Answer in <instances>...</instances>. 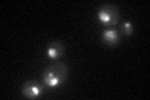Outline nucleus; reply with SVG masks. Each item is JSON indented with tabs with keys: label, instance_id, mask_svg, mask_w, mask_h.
<instances>
[{
	"label": "nucleus",
	"instance_id": "obj_3",
	"mask_svg": "<svg viewBox=\"0 0 150 100\" xmlns=\"http://www.w3.org/2000/svg\"><path fill=\"white\" fill-rule=\"evenodd\" d=\"M21 93L26 98L35 99V98H39L41 95V93H43V87L35 82H26L24 85H23Z\"/></svg>",
	"mask_w": 150,
	"mask_h": 100
},
{
	"label": "nucleus",
	"instance_id": "obj_5",
	"mask_svg": "<svg viewBox=\"0 0 150 100\" xmlns=\"http://www.w3.org/2000/svg\"><path fill=\"white\" fill-rule=\"evenodd\" d=\"M103 40L108 45H116L119 43V33L114 29H106L103 33Z\"/></svg>",
	"mask_w": 150,
	"mask_h": 100
},
{
	"label": "nucleus",
	"instance_id": "obj_2",
	"mask_svg": "<svg viewBox=\"0 0 150 100\" xmlns=\"http://www.w3.org/2000/svg\"><path fill=\"white\" fill-rule=\"evenodd\" d=\"M98 20L105 25H115L119 21L118 9L114 5H104L98 10Z\"/></svg>",
	"mask_w": 150,
	"mask_h": 100
},
{
	"label": "nucleus",
	"instance_id": "obj_1",
	"mask_svg": "<svg viewBox=\"0 0 150 100\" xmlns=\"http://www.w3.org/2000/svg\"><path fill=\"white\" fill-rule=\"evenodd\" d=\"M68 78V68L64 64H51L45 69L43 80L44 83L50 88H55L64 83Z\"/></svg>",
	"mask_w": 150,
	"mask_h": 100
},
{
	"label": "nucleus",
	"instance_id": "obj_6",
	"mask_svg": "<svg viewBox=\"0 0 150 100\" xmlns=\"http://www.w3.org/2000/svg\"><path fill=\"white\" fill-rule=\"evenodd\" d=\"M121 30H123L124 34L131 35V34H133V31H134V25H133V23H131V21H125L123 25H121Z\"/></svg>",
	"mask_w": 150,
	"mask_h": 100
},
{
	"label": "nucleus",
	"instance_id": "obj_4",
	"mask_svg": "<svg viewBox=\"0 0 150 100\" xmlns=\"http://www.w3.org/2000/svg\"><path fill=\"white\" fill-rule=\"evenodd\" d=\"M64 53V46L60 41H54L51 43V44L48 46V49H46V54L50 59H59L60 56L63 55Z\"/></svg>",
	"mask_w": 150,
	"mask_h": 100
}]
</instances>
